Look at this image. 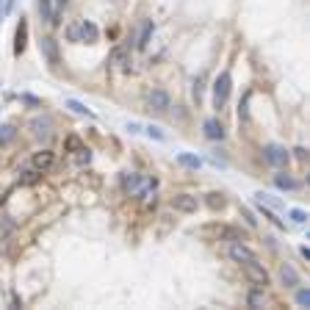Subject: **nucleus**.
<instances>
[{
    "label": "nucleus",
    "instance_id": "nucleus-8",
    "mask_svg": "<svg viewBox=\"0 0 310 310\" xmlns=\"http://www.w3.org/2000/svg\"><path fill=\"white\" fill-rule=\"evenodd\" d=\"M78 34H80V42L95 44V42H97V36H100V31H97V25L92 22V19H83V22L78 25Z\"/></svg>",
    "mask_w": 310,
    "mask_h": 310
},
{
    "label": "nucleus",
    "instance_id": "nucleus-7",
    "mask_svg": "<svg viewBox=\"0 0 310 310\" xmlns=\"http://www.w3.org/2000/svg\"><path fill=\"white\" fill-rule=\"evenodd\" d=\"M122 189L130 191V194H141V191H144V180H141V174L125 172V174H122Z\"/></svg>",
    "mask_w": 310,
    "mask_h": 310
},
{
    "label": "nucleus",
    "instance_id": "nucleus-22",
    "mask_svg": "<svg viewBox=\"0 0 310 310\" xmlns=\"http://www.w3.org/2000/svg\"><path fill=\"white\" fill-rule=\"evenodd\" d=\"M64 150H67V153H80V150H83V141H80L78 136H67V141H64Z\"/></svg>",
    "mask_w": 310,
    "mask_h": 310
},
{
    "label": "nucleus",
    "instance_id": "nucleus-2",
    "mask_svg": "<svg viewBox=\"0 0 310 310\" xmlns=\"http://www.w3.org/2000/svg\"><path fill=\"white\" fill-rule=\"evenodd\" d=\"M244 274H247V280H250L255 288H266V285H269L266 269L260 266L258 260H247V263H244Z\"/></svg>",
    "mask_w": 310,
    "mask_h": 310
},
{
    "label": "nucleus",
    "instance_id": "nucleus-32",
    "mask_svg": "<svg viewBox=\"0 0 310 310\" xmlns=\"http://www.w3.org/2000/svg\"><path fill=\"white\" fill-rule=\"evenodd\" d=\"M19 100H22V103H28V105H39V100H36V97H31V95H22Z\"/></svg>",
    "mask_w": 310,
    "mask_h": 310
},
{
    "label": "nucleus",
    "instance_id": "nucleus-5",
    "mask_svg": "<svg viewBox=\"0 0 310 310\" xmlns=\"http://www.w3.org/2000/svg\"><path fill=\"white\" fill-rule=\"evenodd\" d=\"M227 255H230L235 263H247V260H258L255 258V252L250 250V247H244L241 241H232L230 244V250H227Z\"/></svg>",
    "mask_w": 310,
    "mask_h": 310
},
{
    "label": "nucleus",
    "instance_id": "nucleus-25",
    "mask_svg": "<svg viewBox=\"0 0 310 310\" xmlns=\"http://www.w3.org/2000/svg\"><path fill=\"white\" fill-rule=\"evenodd\" d=\"M250 308H260V305H263V288H258V291H252L250 293Z\"/></svg>",
    "mask_w": 310,
    "mask_h": 310
},
{
    "label": "nucleus",
    "instance_id": "nucleus-34",
    "mask_svg": "<svg viewBox=\"0 0 310 310\" xmlns=\"http://www.w3.org/2000/svg\"><path fill=\"white\" fill-rule=\"evenodd\" d=\"M11 6H14V0H6V9H3V14H9V11H11Z\"/></svg>",
    "mask_w": 310,
    "mask_h": 310
},
{
    "label": "nucleus",
    "instance_id": "nucleus-23",
    "mask_svg": "<svg viewBox=\"0 0 310 310\" xmlns=\"http://www.w3.org/2000/svg\"><path fill=\"white\" fill-rule=\"evenodd\" d=\"M39 177H42V174H39V169H31V172H22L19 183H22V186H34V183H39Z\"/></svg>",
    "mask_w": 310,
    "mask_h": 310
},
{
    "label": "nucleus",
    "instance_id": "nucleus-33",
    "mask_svg": "<svg viewBox=\"0 0 310 310\" xmlns=\"http://www.w3.org/2000/svg\"><path fill=\"white\" fill-rule=\"evenodd\" d=\"M293 153H296V158H299V161H305V158H308V153H305L302 147H299V150H293Z\"/></svg>",
    "mask_w": 310,
    "mask_h": 310
},
{
    "label": "nucleus",
    "instance_id": "nucleus-14",
    "mask_svg": "<svg viewBox=\"0 0 310 310\" xmlns=\"http://www.w3.org/2000/svg\"><path fill=\"white\" fill-rule=\"evenodd\" d=\"M50 166H53V153L50 150H42V153L34 155V169L44 172V169H50Z\"/></svg>",
    "mask_w": 310,
    "mask_h": 310
},
{
    "label": "nucleus",
    "instance_id": "nucleus-30",
    "mask_svg": "<svg viewBox=\"0 0 310 310\" xmlns=\"http://www.w3.org/2000/svg\"><path fill=\"white\" fill-rule=\"evenodd\" d=\"M67 39H69V42H80V34H78V25H69V28H67Z\"/></svg>",
    "mask_w": 310,
    "mask_h": 310
},
{
    "label": "nucleus",
    "instance_id": "nucleus-27",
    "mask_svg": "<svg viewBox=\"0 0 310 310\" xmlns=\"http://www.w3.org/2000/svg\"><path fill=\"white\" fill-rule=\"evenodd\" d=\"M208 205L213 208V211H219V208H224V197L222 194H211V197H208Z\"/></svg>",
    "mask_w": 310,
    "mask_h": 310
},
{
    "label": "nucleus",
    "instance_id": "nucleus-28",
    "mask_svg": "<svg viewBox=\"0 0 310 310\" xmlns=\"http://www.w3.org/2000/svg\"><path fill=\"white\" fill-rule=\"evenodd\" d=\"M291 219H293L296 224H305V222H308V213H305L302 208H293V211H291Z\"/></svg>",
    "mask_w": 310,
    "mask_h": 310
},
{
    "label": "nucleus",
    "instance_id": "nucleus-13",
    "mask_svg": "<svg viewBox=\"0 0 310 310\" xmlns=\"http://www.w3.org/2000/svg\"><path fill=\"white\" fill-rule=\"evenodd\" d=\"M50 128H53L50 119H34V122H31V130H34V136L42 138V141H47V138H50V133H53Z\"/></svg>",
    "mask_w": 310,
    "mask_h": 310
},
{
    "label": "nucleus",
    "instance_id": "nucleus-31",
    "mask_svg": "<svg viewBox=\"0 0 310 310\" xmlns=\"http://www.w3.org/2000/svg\"><path fill=\"white\" fill-rule=\"evenodd\" d=\"M80 153H83V155H80V158H78V161H80V164H89V161H92V153H89L86 147H83V150H80Z\"/></svg>",
    "mask_w": 310,
    "mask_h": 310
},
{
    "label": "nucleus",
    "instance_id": "nucleus-15",
    "mask_svg": "<svg viewBox=\"0 0 310 310\" xmlns=\"http://www.w3.org/2000/svg\"><path fill=\"white\" fill-rule=\"evenodd\" d=\"M153 31H155L153 19H147L144 28H141V34H138V42H136L138 50H147V44H150V39H153Z\"/></svg>",
    "mask_w": 310,
    "mask_h": 310
},
{
    "label": "nucleus",
    "instance_id": "nucleus-36",
    "mask_svg": "<svg viewBox=\"0 0 310 310\" xmlns=\"http://www.w3.org/2000/svg\"><path fill=\"white\" fill-rule=\"evenodd\" d=\"M0 19H3V6H0Z\"/></svg>",
    "mask_w": 310,
    "mask_h": 310
},
{
    "label": "nucleus",
    "instance_id": "nucleus-17",
    "mask_svg": "<svg viewBox=\"0 0 310 310\" xmlns=\"http://www.w3.org/2000/svg\"><path fill=\"white\" fill-rule=\"evenodd\" d=\"M280 277H283V283L288 285V288H296V285H299V274H296V271H293L291 266H283Z\"/></svg>",
    "mask_w": 310,
    "mask_h": 310
},
{
    "label": "nucleus",
    "instance_id": "nucleus-35",
    "mask_svg": "<svg viewBox=\"0 0 310 310\" xmlns=\"http://www.w3.org/2000/svg\"><path fill=\"white\" fill-rule=\"evenodd\" d=\"M67 3H69V0H56V6H58V9H64Z\"/></svg>",
    "mask_w": 310,
    "mask_h": 310
},
{
    "label": "nucleus",
    "instance_id": "nucleus-24",
    "mask_svg": "<svg viewBox=\"0 0 310 310\" xmlns=\"http://www.w3.org/2000/svg\"><path fill=\"white\" fill-rule=\"evenodd\" d=\"M296 305H299V308H310V291L308 288H299V291H296Z\"/></svg>",
    "mask_w": 310,
    "mask_h": 310
},
{
    "label": "nucleus",
    "instance_id": "nucleus-3",
    "mask_svg": "<svg viewBox=\"0 0 310 310\" xmlns=\"http://www.w3.org/2000/svg\"><path fill=\"white\" fill-rule=\"evenodd\" d=\"M39 47H42V56H44V61H47L50 67H58V64H61V50H58V42H56L53 36H44L42 42H39Z\"/></svg>",
    "mask_w": 310,
    "mask_h": 310
},
{
    "label": "nucleus",
    "instance_id": "nucleus-11",
    "mask_svg": "<svg viewBox=\"0 0 310 310\" xmlns=\"http://www.w3.org/2000/svg\"><path fill=\"white\" fill-rule=\"evenodd\" d=\"M202 128H205V136L211 138V141H222V138H224V125L219 119H213V116H211V119H205V125H202Z\"/></svg>",
    "mask_w": 310,
    "mask_h": 310
},
{
    "label": "nucleus",
    "instance_id": "nucleus-26",
    "mask_svg": "<svg viewBox=\"0 0 310 310\" xmlns=\"http://www.w3.org/2000/svg\"><path fill=\"white\" fill-rule=\"evenodd\" d=\"M144 133H147V136H150V138H155V141H164V130H161V128H155V125H150V128H144Z\"/></svg>",
    "mask_w": 310,
    "mask_h": 310
},
{
    "label": "nucleus",
    "instance_id": "nucleus-4",
    "mask_svg": "<svg viewBox=\"0 0 310 310\" xmlns=\"http://www.w3.org/2000/svg\"><path fill=\"white\" fill-rule=\"evenodd\" d=\"M263 158H266L271 166H285L288 164V153H285V147H280V144H266L263 147Z\"/></svg>",
    "mask_w": 310,
    "mask_h": 310
},
{
    "label": "nucleus",
    "instance_id": "nucleus-19",
    "mask_svg": "<svg viewBox=\"0 0 310 310\" xmlns=\"http://www.w3.org/2000/svg\"><path fill=\"white\" fill-rule=\"evenodd\" d=\"M67 108H69V111H75V114H80V116H95V114H92V108H86L80 100H72V97L67 100Z\"/></svg>",
    "mask_w": 310,
    "mask_h": 310
},
{
    "label": "nucleus",
    "instance_id": "nucleus-18",
    "mask_svg": "<svg viewBox=\"0 0 310 310\" xmlns=\"http://www.w3.org/2000/svg\"><path fill=\"white\" fill-rule=\"evenodd\" d=\"M177 164H180V166H189V169H199V166H202V161H199L197 155L180 153V155H177Z\"/></svg>",
    "mask_w": 310,
    "mask_h": 310
},
{
    "label": "nucleus",
    "instance_id": "nucleus-10",
    "mask_svg": "<svg viewBox=\"0 0 310 310\" xmlns=\"http://www.w3.org/2000/svg\"><path fill=\"white\" fill-rule=\"evenodd\" d=\"M25 44H28V22L19 17L17 36H14V53H17V56H22V53H25Z\"/></svg>",
    "mask_w": 310,
    "mask_h": 310
},
{
    "label": "nucleus",
    "instance_id": "nucleus-20",
    "mask_svg": "<svg viewBox=\"0 0 310 310\" xmlns=\"http://www.w3.org/2000/svg\"><path fill=\"white\" fill-rule=\"evenodd\" d=\"M39 14H42L44 22H50V25H53V17H56V11H53V3H50V0H39Z\"/></svg>",
    "mask_w": 310,
    "mask_h": 310
},
{
    "label": "nucleus",
    "instance_id": "nucleus-29",
    "mask_svg": "<svg viewBox=\"0 0 310 310\" xmlns=\"http://www.w3.org/2000/svg\"><path fill=\"white\" fill-rule=\"evenodd\" d=\"M241 216L247 219V224H250V227H255V224H258V219L252 216V211H250V208H241Z\"/></svg>",
    "mask_w": 310,
    "mask_h": 310
},
{
    "label": "nucleus",
    "instance_id": "nucleus-6",
    "mask_svg": "<svg viewBox=\"0 0 310 310\" xmlns=\"http://www.w3.org/2000/svg\"><path fill=\"white\" fill-rule=\"evenodd\" d=\"M172 208L180 211V213H194V211H197V197H191V194H174Z\"/></svg>",
    "mask_w": 310,
    "mask_h": 310
},
{
    "label": "nucleus",
    "instance_id": "nucleus-9",
    "mask_svg": "<svg viewBox=\"0 0 310 310\" xmlns=\"http://www.w3.org/2000/svg\"><path fill=\"white\" fill-rule=\"evenodd\" d=\"M172 105V100H169V95H166L164 89H155L153 95H150V108L153 111H166Z\"/></svg>",
    "mask_w": 310,
    "mask_h": 310
},
{
    "label": "nucleus",
    "instance_id": "nucleus-1",
    "mask_svg": "<svg viewBox=\"0 0 310 310\" xmlns=\"http://www.w3.org/2000/svg\"><path fill=\"white\" fill-rule=\"evenodd\" d=\"M230 86H232L230 72H219V78L213 80V105L216 108H224V105H227V100H230Z\"/></svg>",
    "mask_w": 310,
    "mask_h": 310
},
{
    "label": "nucleus",
    "instance_id": "nucleus-21",
    "mask_svg": "<svg viewBox=\"0 0 310 310\" xmlns=\"http://www.w3.org/2000/svg\"><path fill=\"white\" fill-rule=\"evenodd\" d=\"M274 183H277V189H285V191L296 189V180H293V177H288V174H277Z\"/></svg>",
    "mask_w": 310,
    "mask_h": 310
},
{
    "label": "nucleus",
    "instance_id": "nucleus-12",
    "mask_svg": "<svg viewBox=\"0 0 310 310\" xmlns=\"http://www.w3.org/2000/svg\"><path fill=\"white\" fill-rule=\"evenodd\" d=\"M111 64H114L116 69H122V72H128V69H130L128 47H114V53H111Z\"/></svg>",
    "mask_w": 310,
    "mask_h": 310
},
{
    "label": "nucleus",
    "instance_id": "nucleus-16",
    "mask_svg": "<svg viewBox=\"0 0 310 310\" xmlns=\"http://www.w3.org/2000/svg\"><path fill=\"white\" fill-rule=\"evenodd\" d=\"M14 136H17V128H14V125H0V147L11 144Z\"/></svg>",
    "mask_w": 310,
    "mask_h": 310
}]
</instances>
